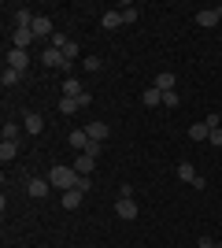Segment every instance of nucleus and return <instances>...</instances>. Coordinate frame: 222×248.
I'll list each match as a JSON object with an SVG mask.
<instances>
[{
	"label": "nucleus",
	"mask_w": 222,
	"mask_h": 248,
	"mask_svg": "<svg viewBox=\"0 0 222 248\" xmlns=\"http://www.w3.org/2000/svg\"><path fill=\"white\" fill-rule=\"evenodd\" d=\"M48 182H52V189H78L82 186V174L74 170V163H59V167H52L48 170Z\"/></svg>",
	"instance_id": "nucleus-1"
},
{
	"label": "nucleus",
	"mask_w": 222,
	"mask_h": 248,
	"mask_svg": "<svg viewBox=\"0 0 222 248\" xmlns=\"http://www.w3.org/2000/svg\"><path fill=\"white\" fill-rule=\"evenodd\" d=\"M219 22H222V4L196 11V26H204V30H211V26H219Z\"/></svg>",
	"instance_id": "nucleus-2"
},
{
	"label": "nucleus",
	"mask_w": 222,
	"mask_h": 248,
	"mask_svg": "<svg viewBox=\"0 0 222 248\" xmlns=\"http://www.w3.org/2000/svg\"><path fill=\"white\" fill-rule=\"evenodd\" d=\"M115 215H118V218H126V222H133V218L141 215L137 200H133V197H118V204H115Z\"/></svg>",
	"instance_id": "nucleus-3"
},
{
	"label": "nucleus",
	"mask_w": 222,
	"mask_h": 248,
	"mask_svg": "<svg viewBox=\"0 0 222 248\" xmlns=\"http://www.w3.org/2000/svg\"><path fill=\"white\" fill-rule=\"evenodd\" d=\"M178 178L185 182V186H192V189H204V174H196V167L185 159V163H178Z\"/></svg>",
	"instance_id": "nucleus-4"
},
{
	"label": "nucleus",
	"mask_w": 222,
	"mask_h": 248,
	"mask_svg": "<svg viewBox=\"0 0 222 248\" xmlns=\"http://www.w3.org/2000/svg\"><path fill=\"white\" fill-rule=\"evenodd\" d=\"M41 63H44V67H56V71H67V67H71V63H67V56H63L59 48H52V45L41 52Z\"/></svg>",
	"instance_id": "nucleus-5"
},
{
	"label": "nucleus",
	"mask_w": 222,
	"mask_h": 248,
	"mask_svg": "<svg viewBox=\"0 0 222 248\" xmlns=\"http://www.w3.org/2000/svg\"><path fill=\"white\" fill-rule=\"evenodd\" d=\"M26 193H30L33 200H44L52 193V182H48V178H30V182H26Z\"/></svg>",
	"instance_id": "nucleus-6"
},
{
	"label": "nucleus",
	"mask_w": 222,
	"mask_h": 248,
	"mask_svg": "<svg viewBox=\"0 0 222 248\" xmlns=\"http://www.w3.org/2000/svg\"><path fill=\"white\" fill-rule=\"evenodd\" d=\"M30 30L37 33V41H44V37L52 41V37H56V26H52V19H48V15H37V19H33V26H30Z\"/></svg>",
	"instance_id": "nucleus-7"
},
{
	"label": "nucleus",
	"mask_w": 222,
	"mask_h": 248,
	"mask_svg": "<svg viewBox=\"0 0 222 248\" xmlns=\"http://www.w3.org/2000/svg\"><path fill=\"white\" fill-rule=\"evenodd\" d=\"M4 67H11V71H26V67H30V52H22V48H8V63H4Z\"/></svg>",
	"instance_id": "nucleus-8"
},
{
	"label": "nucleus",
	"mask_w": 222,
	"mask_h": 248,
	"mask_svg": "<svg viewBox=\"0 0 222 248\" xmlns=\"http://www.w3.org/2000/svg\"><path fill=\"white\" fill-rule=\"evenodd\" d=\"M22 130L37 137V134H41V130H44V119H41V115H37V111H26V115H22Z\"/></svg>",
	"instance_id": "nucleus-9"
},
{
	"label": "nucleus",
	"mask_w": 222,
	"mask_h": 248,
	"mask_svg": "<svg viewBox=\"0 0 222 248\" xmlns=\"http://www.w3.org/2000/svg\"><path fill=\"white\" fill-rule=\"evenodd\" d=\"M11 15H15V30H30L33 19H37L30 8H11Z\"/></svg>",
	"instance_id": "nucleus-10"
},
{
	"label": "nucleus",
	"mask_w": 222,
	"mask_h": 248,
	"mask_svg": "<svg viewBox=\"0 0 222 248\" xmlns=\"http://www.w3.org/2000/svg\"><path fill=\"white\" fill-rule=\"evenodd\" d=\"M33 41H37V33H33V30H15V33H11V48H22V52H26Z\"/></svg>",
	"instance_id": "nucleus-11"
},
{
	"label": "nucleus",
	"mask_w": 222,
	"mask_h": 248,
	"mask_svg": "<svg viewBox=\"0 0 222 248\" xmlns=\"http://www.w3.org/2000/svg\"><path fill=\"white\" fill-rule=\"evenodd\" d=\"M85 134H89V141H100V145H104L107 134H111V126H107V123H89V126H85Z\"/></svg>",
	"instance_id": "nucleus-12"
},
{
	"label": "nucleus",
	"mask_w": 222,
	"mask_h": 248,
	"mask_svg": "<svg viewBox=\"0 0 222 248\" xmlns=\"http://www.w3.org/2000/svg\"><path fill=\"white\" fill-rule=\"evenodd\" d=\"M82 93H85L82 78H74V74H67V78H63V96H74V100H78Z\"/></svg>",
	"instance_id": "nucleus-13"
},
{
	"label": "nucleus",
	"mask_w": 222,
	"mask_h": 248,
	"mask_svg": "<svg viewBox=\"0 0 222 248\" xmlns=\"http://www.w3.org/2000/svg\"><path fill=\"white\" fill-rule=\"evenodd\" d=\"M93 167H96V159H93V155L78 152V159H74V170H78V174H82V178H89V174H93Z\"/></svg>",
	"instance_id": "nucleus-14"
},
{
	"label": "nucleus",
	"mask_w": 222,
	"mask_h": 248,
	"mask_svg": "<svg viewBox=\"0 0 222 248\" xmlns=\"http://www.w3.org/2000/svg\"><path fill=\"white\" fill-rule=\"evenodd\" d=\"M174 85H178V78H174L170 71H159L156 74V89H159V93H174Z\"/></svg>",
	"instance_id": "nucleus-15"
},
{
	"label": "nucleus",
	"mask_w": 222,
	"mask_h": 248,
	"mask_svg": "<svg viewBox=\"0 0 222 248\" xmlns=\"http://www.w3.org/2000/svg\"><path fill=\"white\" fill-rule=\"evenodd\" d=\"M82 200H85V193L67 189V193H63V211H78V207H82Z\"/></svg>",
	"instance_id": "nucleus-16"
},
{
	"label": "nucleus",
	"mask_w": 222,
	"mask_h": 248,
	"mask_svg": "<svg viewBox=\"0 0 222 248\" xmlns=\"http://www.w3.org/2000/svg\"><path fill=\"white\" fill-rule=\"evenodd\" d=\"M100 26H104V30H118V26H122V11H104V15H100Z\"/></svg>",
	"instance_id": "nucleus-17"
},
{
	"label": "nucleus",
	"mask_w": 222,
	"mask_h": 248,
	"mask_svg": "<svg viewBox=\"0 0 222 248\" xmlns=\"http://www.w3.org/2000/svg\"><path fill=\"white\" fill-rule=\"evenodd\" d=\"M141 104H145V108H156V104H163V93H159L156 85H148L145 93H141Z\"/></svg>",
	"instance_id": "nucleus-18"
},
{
	"label": "nucleus",
	"mask_w": 222,
	"mask_h": 248,
	"mask_svg": "<svg viewBox=\"0 0 222 248\" xmlns=\"http://www.w3.org/2000/svg\"><path fill=\"white\" fill-rule=\"evenodd\" d=\"M19 155V141H0V159L8 163V159H15Z\"/></svg>",
	"instance_id": "nucleus-19"
},
{
	"label": "nucleus",
	"mask_w": 222,
	"mask_h": 248,
	"mask_svg": "<svg viewBox=\"0 0 222 248\" xmlns=\"http://www.w3.org/2000/svg\"><path fill=\"white\" fill-rule=\"evenodd\" d=\"M207 134H211V130H207V123H192V126H189V141H207Z\"/></svg>",
	"instance_id": "nucleus-20"
},
{
	"label": "nucleus",
	"mask_w": 222,
	"mask_h": 248,
	"mask_svg": "<svg viewBox=\"0 0 222 248\" xmlns=\"http://www.w3.org/2000/svg\"><path fill=\"white\" fill-rule=\"evenodd\" d=\"M85 145H89V134H85V130H71V148L85 152Z\"/></svg>",
	"instance_id": "nucleus-21"
},
{
	"label": "nucleus",
	"mask_w": 222,
	"mask_h": 248,
	"mask_svg": "<svg viewBox=\"0 0 222 248\" xmlns=\"http://www.w3.org/2000/svg\"><path fill=\"white\" fill-rule=\"evenodd\" d=\"M0 134H4V141H19V134H26V130H22L19 123H4V130H0Z\"/></svg>",
	"instance_id": "nucleus-22"
},
{
	"label": "nucleus",
	"mask_w": 222,
	"mask_h": 248,
	"mask_svg": "<svg viewBox=\"0 0 222 248\" xmlns=\"http://www.w3.org/2000/svg\"><path fill=\"white\" fill-rule=\"evenodd\" d=\"M118 11H122V26L137 22V15H141V8H137V4H126V8H118Z\"/></svg>",
	"instance_id": "nucleus-23"
},
{
	"label": "nucleus",
	"mask_w": 222,
	"mask_h": 248,
	"mask_svg": "<svg viewBox=\"0 0 222 248\" xmlns=\"http://www.w3.org/2000/svg\"><path fill=\"white\" fill-rule=\"evenodd\" d=\"M19 78H22L19 71H11V67H4V74H0V85H4V89H11V85L19 82Z\"/></svg>",
	"instance_id": "nucleus-24"
},
{
	"label": "nucleus",
	"mask_w": 222,
	"mask_h": 248,
	"mask_svg": "<svg viewBox=\"0 0 222 248\" xmlns=\"http://www.w3.org/2000/svg\"><path fill=\"white\" fill-rule=\"evenodd\" d=\"M59 52H63V56H67V63H74V60H78V56H82V48H78V41H67V45H63V48H59Z\"/></svg>",
	"instance_id": "nucleus-25"
},
{
	"label": "nucleus",
	"mask_w": 222,
	"mask_h": 248,
	"mask_svg": "<svg viewBox=\"0 0 222 248\" xmlns=\"http://www.w3.org/2000/svg\"><path fill=\"white\" fill-rule=\"evenodd\" d=\"M82 67H85V71H104V60H100V56H85V60H82Z\"/></svg>",
	"instance_id": "nucleus-26"
},
{
	"label": "nucleus",
	"mask_w": 222,
	"mask_h": 248,
	"mask_svg": "<svg viewBox=\"0 0 222 248\" xmlns=\"http://www.w3.org/2000/svg\"><path fill=\"white\" fill-rule=\"evenodd\" d=\"M78 108H82V104L74 100V96H63V100H59V111H63V115H74Z\"/></svg>",
	"instance_id": "nucleus-27"
},
{
	"label": "nucleus",
	"mask_w": 222,
	"mask_h": 248,
	"mask_svg": "<svg viewBox=\"0 0 222 248\" xmlns=\"http://www.w3.org/2000/svg\"><path fill=\"white\" fill-rule=\"evenodd\" d=\"M178 104H181L178 89H174V93H163V108H178Z\"/></svg>",
	"instance_id": "nucleus-28"
},
{
	"label": "nucleus",
	"mask_w": 222,
	"mask_h": 248,
	"mask_svg": "<svg viewBox=\"0 0 222 248\" xmlns=\"http://www.w3.org/2000/svg\"><path fill=\"white\" fill-rule=\"evenodd\" d=\"M85 155H93V159H100V141H89V145H85Z\"/></svg>",
	"instance_id": "nucleus-29"
},
{
	"label": "nucleus",
	"mask_w": 222,
	"mask_h": 248,
	"mask_svg": "<svg viewBox=\"0 0 222 248\" xmlns=\"http://www.w3.org/2000/svg\"><path fill=\"white\" fill-rule=\"evenodd\" d=\"M207 141H211L215 148H222V126H219V130H211V134H207Z\"/></svg>",
	"instance_id": "nucleus-30"
},
{
	"label": "nucleus",
	"mask_w": 222,
	"mask_h": 248,
	"mask_svg": "<svg viewBox=\"0 0 222 248\" xmlns=\"http://www.w3.org/2000/svg\"><path fill=\"white\" fill-rule=\"evenodd\" d=\"M204 123H207V130H219V126H222V123H219V111H211L207 119H204Z\"/></svg>",
	"instance_id": "nucleus-31"
}]
</instances>
